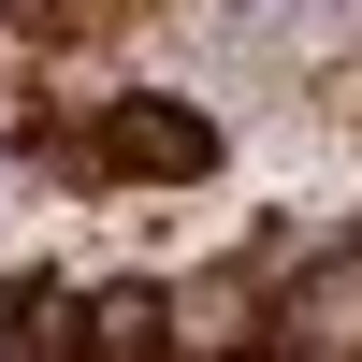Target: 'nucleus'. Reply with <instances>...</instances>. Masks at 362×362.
<instances>
[{
    "label": "nucleus",
    "mask_w": 362,
    "mask_h": 362,
    "mask_svg": "<svg viewBox=\"0 0 362 362\" xmlns=\"http://www.w3.org/2000/svg\"><path fill=\"white\" fill-rule=\"evenodd\" d=\"M290 348H305V362H362V261L305 276V305H290Z\"/></svg>",
    "instance_id": "nucleus-2"
},
{
    "label": "nucleus",
    "mask_w": 362,
    "mask_h": 362,
    "mask_svg": "<svg viewBox=\"0 0 362 362\" xmlns=\"http://www.w3.org/2000/svg\"><path fill=\"white\" fill-rule=\"evenodd\" d=\"M15 348L29 362H73L87 348V305H73V290H15Z\"/></svg>",
    "instance_id": "nucleus-4"
},
{
    "label": "nucleus",
    "mask_w": 362,
    "mask_h": 362,
    "mask_svg": "<svg viewBox=\"0 0 362 362\" xmlns=\"http://www.w3.org/2000/svg\"><path fill=\"white\" fill-rule=\"evenodd\" d=\"M203 160H218V131H203L189 102H116V116H102V174H145V189H189Z\"/></svg>",
    "instance_id": "nucleus-1"
},
{
    "label": "nucleus",
    "mask_w": 362,
    "mask_h": 362,
    "mask_svg": "<svg viewBox=\"0 0 362 362\" xmlns=\"http://www.w3.org/2000/svg\"><path fill=\"white\" fill-rule=\"evenodd\" d=\"M87 348H102V362H145V348H160V290H102V305H87Z\"/></svg>",
    "instance_id": "nucleus-3"
}]
</instances>
